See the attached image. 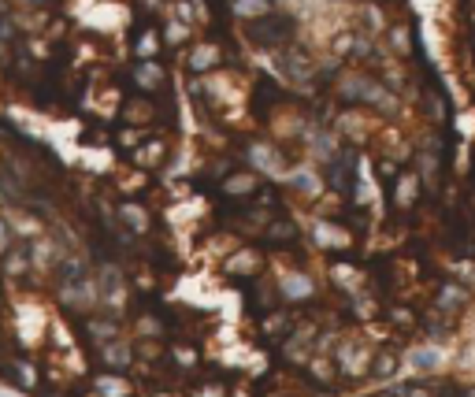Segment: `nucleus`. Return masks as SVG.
<instances>
[{
  "label": "nucleus",
  "instance_id": "4",
  "mask_svg": "<svg viewBox=\"0 0 475 397\" xmlns=\"http://www.w3.org/2000/svg\"><path fill=\"white\" fill-rule=\"evenodd\" d=\"M367 89H372V78L360 74V71H341V74L334 78V93H338V100H346V104L364 100Z\"/></svg>",
  "mask_w": 475,
  "mask_h": 397
},
{
  "label": "nucleus",
  "instance_id": "8",
  "mask_svg": "<svg viewBox=\"0 0 475 397\" xmlns=\"http://www.w3.org/2000/svg\"><path fill=\"white\" fill-rule=\"evenodd\" d=\"M164 48V34L156 26H141L134 37V60H156Z\"/></svg>",
  "mask_w": 475,
  "mask_h": 397
},
{
  "label": "nucleus",
  "instance_id": "16",
  "mask_svg": "<svg viewBox=\"0 0 475 397\" xmlns=\"http://www.w3.org/2000/svg\"><path fill=\"white\" fill-rule=\"evenodd\" d=\"M8 11H11V0H0V19H8Z\"/></svg>",
  "mask_w": 475,
  "mask_h": 397
},
{
  "label": "nucleus",
  "instance_id": "10",
  "mask_svg": "<svg viewBox=\"0 0 475 397\" xmlns=\"http://www.w3.org/2000/svg\"><path fill=\"white\" fill-rule=\"evenodd\" d=\"M286 71H289V78H308L315 67H312V60L305 56V52L289 48V52H286Z\"/></svg>",
  "mask_w": 475,
  "mask_h": 397
},
{
  "label": "nucleus",
  "instance_id": "2",
  "mask_svg": "<svg viewBox=\"0 0 475 397\" xmlns=\"http://www.w3.org/2000/svg\"><path fill=\"white\" fill-rule=\"evenodd\" d=\"M130 82L141 97H152L167 86V67L160 60H134L130 63Z\"/></svg>",
  "mask_w": 475,
  "mask_h": 397
},
{
  "label": "nucleus",
  "instance_id": "19",
  "mask_svg": "<svg viewBox=\"0 0 475 397\" xmlns=\"http://www.w3.org/2000/svg\"><path fill=\"white\" fill-rule=\"evenodd\" d=\"M471 19H475V8H471Z\"/></svg>",
  "mask_w": 475,
  "mask_h": 397
},
{
  "label": "nucleus",
  "instance_id": "1",
  "mask_svg": "<svg viewBox=\"0 0 475 397\" xmlns=\"http://www.w3.org/2000/svg\"><path fill=\"white\" fill-rule=\"evenodd\" d=\"M249 37H253L256 45H263V48H279V45H286L289 37H294V19L275 15L271 11V15L249 22Z\"/></svg>",
  "mask_w": 475,
  "mask_h": 397
},
{
  "label": "nucleus",
  "instance_id": "11",
  "mask_svg": "<svg viewBox=\"0 0 475 397\" xmlns=\"http://www.w3.org/2000/svg\"><path fill=\"white\" fill-rule=\"evenodd\" d=\"M386 37H390V48L393 52H401V56L412 52V30H408V26H390Z\"/></svg>",
  "mask_w": 475,
  "mask_h": 397
},
{
  "label": "nucleus",
  "instance_id": "17",
  "mask_svg": "<svg viewBox=\"0 0 475 397\" xmlns=\"http://www.w3.org/2000/svg\"><path fill=\"white\" fill-rule=\"evenodd\" d=\"M22 4H30V8H37V4H48V0H22Z\"/></svg>",
  "mask_w": 475,
  "mask_h": 397
},
{
  "label": "nucleus",
  "instance_id": "18",
  "mask_svg": "<svg viewBox=\"0 0 475 397\" xmlns=\"http://www.w3.org/2000/svg\"><path fill=\"white\" fill-rule=\"evenodd\" d=\"M382 4H398V0H382Z\"/></svg>",
  "mask_w": 475,
  "mask_h": 397
},
{
  "label": "nucleus",
  "instance_id": "3",
  "mask_svg": "<svg viewBox=\"0 0 475 397\" xmlns=\"http://www.w3.org/2000/svg\"><path fill=\"white\" fill-rule=\"evenodd\" d=\"M419 193H424V178H419V171H401L398 178H393V204L401 211L416 208Z\"/></svg>",
  "mask_w": 475,
  "mask_h": 397
},
{
  "label": "nucleus",
  "instance_id": "7",
  "mask_svg": "<svg viewBox=\"0 0 475 397\" xmlns=\"http://www.w3.org/2000/svg\"><path fill=\"white\" fill-rule=\"evenodd\" d=\"M130 156H134V164L141 171H152V167H160L167 160V141L164 138H149V141H141Z\"/></svg>",
  "mask_w": 475,
  "mask_h": 397
},
{
  "label": "nucleus",
  "instance_id": "5",
  "mask_svg": "<svg viewBox=\"0 0 475 397\" xmlns=\"http://www.w3.org/2000/svg\"><path fill=\"white\" fill-rule=\"evenodd\" d=\"M119 119H123L126 126H149V123H156V104L149 100V97H126L123 100V108H119Z\"/></svg>",
  "mask_w": 475,
  "mask_h": 397
},
{
  "label": "nucleus",
  "instance_id": "9",
  "mask_svg": "<svg viewBox=\"0 0 475 397\" xmlns=\"http://www.w3.org/2000/svg\"><path fill=\"white\" fill-rule=\"evenodd\" d=\"M271 11H275L271 0H230V15L245 19V22H256L263 15H271Z\"/></svg>",
  "mask_w": 475,
  "mask_h": 397
},
{
  "label": "nucleus",
  "instance_id": "14",
  "mask_svg": "<svg viewBox=\"0 0 475 397\" xmlns=\"http://www.w3.org/2000/svg\"><path fill=\"white\" fill-rule=\"evenodd\" d=\"M186 37V26L182 22H171V30H167V41H182Z\"/></svg>",
  "mask_w": 475,
  "mask_h": 397
},
{
  "label": "nucleus",
  "instance_id": "12",
  "mask_svg": "<svg viewBox=\"0 0 475 397\" xmlns=\"http://www.w3.org/2000/svg\"><path fill=\"white\" fill-rule=\"evenodd\" d=\"M115 141L123 145V152H134V149H138V145H141L145 138H141V130H134V126H123V130H119V134H115Z\"/></svg>",
  "mask_w": 475,
  "mask_h": 397
},
{
  "label": "nucleus",
  "instance_id": "15",
  "mask_svg": "<svg viewBox=\"0 0 475 397\" xmlns=\"http://www.w3.org/2000/svg\"><path fill=\"white\" fill-rule=\"evenodd\" d=\"M160 4H164V0H138V8H141V11H156Z\"/></svg>",
  "mask_w": 475,
  "mask_h": 397
},
{
  "label": "nucleus",
  "instance_id": "6",
  "mask_svg": "<svg viewBox=\"0 0 475 397\" xmlns=\"http://www.w3.org/2000/svg\"><path fill=\"white\" fill-rule=\"evenodd\" d=\"M219 60H223V48L216 41H197L186 56V67H190V74H208Z\"/></svg>",
  "mask_w": 475,
  "mask_h": 397
},
{
  "label": "nucleus",
  "instance_id": "13",
  "mask_svg": "<svg viewBox=\"0 0 475 397\" xmlns=\"http://www.w3.org/2000/svg\"><path fill=\"white\" fill-rule=\"evenodd\" d=\"M11 37H15V26H11V19H0V45H8Z\"/></svg>",
  "mask_w": 475,
  "mask_h": 397
}]
</instances>
